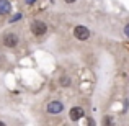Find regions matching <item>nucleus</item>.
Returning <instances> with one entry per match:
<instances>
[{"mask_svg":"<svg viewBox=\"0 0 129 126\" xmlns=\"http://www.w3.org/2000/svg\"><path fill=\"white\" fill-rule=\"evenodd\" d=\"M46 31H47V25L44 21H41V20H35L31 23V33L35 36H43V35H46Z\"/></svg>","mask_w":129,"mask_h":126,"instance_id":"1","label":"nucleus"},{"mask_svg":"<svg viewBox=\"0 0 129 126\" xmlns=\"http://www.w3.org/2000/svg\"><path fill=\"white\" fill-rule=\"evenodd\" d=\"M74 35H75V38L79 39V41H87L88 38H90V31H88L87 26L83 25H79L74 28Z\"/></svg>","mask_w":129,"mask_h":126,"instance_id":"2","label":"nucleus"},{"mask_svg":"<svg viewBox=\"0 0 129 126\" xmlns=\"http://www.w3.org/2000/svg\"><path fill=\"white\" fill-rule=\"evenodd\" d=\"M2 44L5 47H15L16 44H18V36H16L15 33H7L2 38Z\"/></svg>","mask_w":129,"mask_h":126,"instance_id":"3","label":"nucleus"},{"mask_svg":"<svg viewBox=\"0 0 129 126\" xmlns=\"http://www.w3.org/2000/svg\"><path fill=\"white\" fill-rule=\"evenodd\" d=\"M62 110H64V105L60 103V102H51V103L47 105V111H49V113H52V115L60 113Z\"/></svg>","mask_w":129,"mask_h":126,"instance_id":"4","label":"nucleus"},{"mask_svg":"<svg viewBox=\"0 0 129 126\" xmlns=\"http://www.w3.org/2000/svg\"><path fill=\"white\" fill-rule=\"evenodd\" d=\"M82 116H83V110L80 107H74L72 110H70V120H72V121L80 120Z\"/></svg>","mask_w":129,"mask_h":126,"instance_id":"5","label":"nucleus"},{"mask_svg":"<svg viewBox=\"0 0 129 126\" xmlns=\"http://www.w3.org/2000/svg\"><path fill=\"white\" fill-rule=\"evenodd\" d=\"M12 12V5L8 0H0V15H8Z\"/></svg>","mask_w":129,"mask_h":126,"instance_id":"6","label":"nucleus"},{"mask_svg":"<svg viewBox=\"0 0 129 126\" xmlns=\"http://www.w3.org/2000/svg\"><path fill=\"white\" fill-rule=\"evenodd\" d=\"M60 85H62V87H69V85H70V79L66 77V75L60 77Z\"/></svg>","mask_w":129,"mask_h":126,"instance_id":"7","label":"nucleus"},{"mask_svg":"<svg viewBox=\"0 0 129 126\" xmlns=\"http://www.w3.org/2000/svg\"><path fill=\"white\" fill-rule=\"evenodd\" d=\"M124 33H126V36L129 38V25H126V28H124Z\"/></svg>","mask_w":129,"mask_h":126,"instance_id":"8","label":"nucleus"},{"mask_svg":"<svg viewBox=\"0 0 129 126\" xmlns=\"http://www.w3.org/2000/svg\"><path fill=\"white\" fill-rule=\"evenodd\" d=\"M75 0H66V3H74Z\"/></svg>","mask_w":129,"mask_h":126,"instance_id":"9","label":"nucleus"},{"mask_svg":"<svg viewBox=\"0 0 129 126\" xmlns=\"http://www.w3.org/2000/svg\"><path fill=\"white\" fill-rule=\"evenodd\" d=\"M2 124H3V123H2V121H0V126H2Z\"/></svg>","mask_w":129,"mask_h":126,"instance_id":"10","label":"nucleus"}]
</instances>
